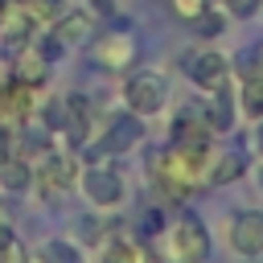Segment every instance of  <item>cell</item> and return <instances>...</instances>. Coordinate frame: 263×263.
Returning <instances> with one entry per match:
<instances>
[{"label":"cell","mask_w":263,"mask_h":263,"mask_svg":"<svg viewBox=\"0 0 263 263\" xmlns=\"http://www.w3.org/2000/svg\"><path fill=\"white\" fill-rule=\"evenodd\" d=\"M193 25H197V33H201V37H218V33L226 29V16H218V12L201 8V12L193 16Z\"/></svg>","instance_id":"obj_18"},{"label":"cell","mask_w":263,"mask_h":263,"mask_svg":"<svg viewBox=\"0 0 263 263\" xmlns=\"http://www.w3.org/2000/svg\"><path fill=\"white\" fill-rule=\"evenodd\" d=\"M201 8H210V4H205V0H173V12H177V16H185V21H193Z\"/></svg>","instance_id":"obj_20"},{"label":"cell","mask_w":263,"mask_h":263,"mask_svg":"<svg viewBox=\"0 0 263 263\" xmlns=\"http://www.w3.org/2000/svg\"><path fill=\"white\" fill-rule=\"evenodd\" d=\"M210 136H214L210 119L201 111H193V107H185L173 119V144H210Z\"/></svg>","instance_id":"obj_10"},{"label":"cell","mask_w":263,"mask_h":263,"mask_svg":"<svg viewBox=\"0 0 263 263\" xmlns=\"http://www.w3.org/2000/svg\"><path fill=\"white\" fill-rule=\"evenodd\" d=\"M234 107H238V99H230V90L226 86H218L214 90V103H210V127L214 132H230V123H234Z\"/></svg>","instance_id":"obj_13"},{"label":"cell","mask_w":263,"mask_h":263,"mask_svg":"<svg viewBox=\"0 0 263 263\" xmlns=\"http://www.w3.org/2000/svg\"><path fill=\"white\" fill-rule=\"evenodd\" d=\"M123 99L132 115H160L168 103V78L160 70H140L123 82Z\"/></svg>","instance_id":"obj_3"},{"label":"cell","mask_w":263,"mask_h":263,"mask_svg":"<svg viewBox=\"0 0 263 263\" xmlns=\"http://www.w3.org/2000/svg\"><path fill=\"white\" fill-rule=\"evenodd\" d=\"M0 181H4L8 189H29V185H33V164H29V160L16 152V156H12V160L0 168Z\"/></svg>","instance_id":"obj_17"},{"label":"cell","mask_w":263,"mask_h":263,"mask_svg":"<svg viewBox=\"0 0 263 263\" xmlns=\"http://www.w3.org/2000/svg\"><path fill=\"white\" fill-rule=\"evenodd\" d=\"M107 4H111V0H107Z\"/></svg>","instance_id":"obj_27"},{"label":"cell","mask_w":263,"mask_h":263,"mask_svg":"<svg viewBox=\"0 0 263 263\" xmlns=\"http://www.w3.org/2000/svg\"><path fill=\"white\" fill-rule=\"evenodd\" d=\"M255 177H259V189H263V164H259V173H255Z\"/></svg>","instance_id":"obj_24"},{"label":"cell","mask_w":263,"mask_h":263,"mask_svg":"<svg viewBox=\"0 0 263 263\" xmlns=\"http://www.w3.org/2000/svg\"><path fill=\"white\" fill-rule=\"evenodd\" d=\"M37 263H82V251L66 238H49V242H41Z\"/></svg>","instance_id":"obj_16"},{"label":"cell","mask_w":263,"mask_h":263,"mask_svg":"<svg viewBox=\"0 0 263 263\" xmlns=\"http://www.w3.org/2000/svg\"><path fill=\"white\" fill-rule=\"evenodd\" d=\"M152 177L164 193L189 197L210 177V144H168L152 156Z\"/></svg>","instance_id":"obj_1"},{"label":"cell","mask_w":263,"mask_h":263,"mask_svg":"<svg viewBox=\"0 0 263 263\" xmlns=\"http://www.w3.org/2000/svg\"><path fill=\"white\" fill-rule=\"evenodd\" d=\"M185 74H189V82H193L197 90L214 95L218 86H226V78H230V62H226L222 53H214V49H201V53L189 58Z\"/></svg>","instance_id":"obj_7"},{"label":"cell","mask_w":263,"mask_h":263,"mask_svg":"<svg viewBox=\"0 0 263 263\" xmlns=\"http://www.w3.org/2000/svg\"><path fill=\"white\" fill-rule=\"evenodd\" d=\"M21 263H29V259H21Z\"/></svg>","instance_id":"obj_26"},{"label":"cell","mask_w":263,"mask_h":263,"mask_svg":"<svg viewBox=\"0 0 263 263\" xmlns=\"http://www.w3.org/2000/svg\"><path fill=\"white\" fill-rule=\"evenodd\" d=\"M247 173V160L238 156V152H226V156H218V160H210V185H230V181H238Z\"/></svg>","instance_id":"obj_14"},{"label":"cell","mask_w":263,"mask_h":263,"mask_svg":"<svg viewBox=\"0 0 263 263\" xmlns=\"http://www.w3.org/2000/svg\"><path fill=\"white\" fill-rule=\"evenodd\" d=\"M144 234H160V210L144 214Z\"/></svg>","instance_id":"obj_22"},{"label":"cell","mask_w":263,"mask_h":263,"mask_svg":"<svg viewBox=\"0 0 263 263\" xmlns=\"http://www.w3.org/2000/svg\"><path fill=\"white\" fill-rule=\"evenodd\" d=\"M103 263H148V255H144V247L132 242V238H107Z\"/></svg>","instance_id":"obj_15"},{"label":"cell","mask_w":263,"mask_h":263,"mask_svg":"<svg viewBox=\"0 0 263 263\" xmlns=\"http://www.w3.org/2000/svg\"><path fill=\"white\" fill-rule=\"evenodd\" d=\"M95 62L107 66V70H123L136 62V41L127 33H107L99 45H95Z\"/></svg>","instance_id":"obj_9"},{"label":"cell","mask_w":263,"mask_h":263,"mask_svg":"<svg viewBox=\"0 0 263 263\" xmlns=\"http://www.w3.org/2000/svg\"><path fill=\"white\" fill-rule=\"evenodd\" d=\"M0 222H4V201H0Z\"/></svg>","instance_id":"obj_25"},{"label":"cell","mask_w":263,"mask_h":263,"mask_svg":"<svg viewBox=\"0 0 263 263\" xmlns=\"http://www.w3.org/2000/svg\"><path fill=\"white\" fill-rule=\"evenodd\" d=\"M49 33H53L62 45H74V41H82V37L90 33V16H86V12H66V16L53 21Z\"/></svg>","instance_id":"obj_12"},{"label":"cell","mask_w":263,"mask_h":263,"mask_svg":"<svg viewBox=\"0 0 263 263\" xmlns=\"http://www.w3.org/2000/svg\"><path fill=\"white\" fill-rule=\"evenodd\" d=\"M226 238L238 259H259L263 255V210H238L226 226Z\"/></svg>","instance_id":"obj_6"},{"label":"cell","mask_w":263,"mask_h":263,"mask_svg":"<svg viewBox=\"0 0 263 263\" xmlns=\"http://www.w3.org/2000/svg\"><path fill=\"white\" fill-rule=\"evenodd\" d=\"M74 181H78V164H74V156L45 152V156L33 164V185H37V193H41L45 201H49V197H62Z\"/></svg>","instance_id":"obj_5"},{"label":"cell","mask_w":263,"mask_h":263,"mask_svg":"<svg viewBox=\"0 0 263 263\" xmlns=\"http://www.w3.org/2000/svg\"><path fill=\"white\" fill-rule=\"evenodd\" d=\"M160 234H164V251L173 263H205L210 259V234H205L197 214L181 210Z\"/></svg>","instance_id":"obj_2"},{"label":"cell","mask_w":263,"mask_h":263,"mask_svg":"<svg viewBox=\"0 0 263 263\" xmlns=\"http://www.w3.org/2000/svg\"><path fill=\"white\" fill-rule=\"evenodd\" d=\"M132 144H140V115H115L111 127H107V136H103L99 144H90L86 156H90V160H103V156H111V152H127Z\"/></svg>","instance_id":"obj_8"},{"label":"cell","mask_w":263,"mask_h":263,"mask_svg":"<svg viewBox=\"0 0 263 263\" xmlns=\"http://www.w3.org/2000/svg\"><path fill=\"white\" fill-rule=\"evenodd\" d=\"M238 111L247 119H259L263 115V66L247 70L242 74V86H238Z\"/></svg>","instance_id":"obj_11"},{"label":"cell","mask_w":263,"mask_h":263,"mask_svg":"<svg viewBox=\"0 0 263 263\" xmlns=\"http://www.w3.org/2000/svg\"><path fill=\"white\" fill-rule=\"evenodd\" d=\"M78 185H82V193H86V201H90L95 210H115V205L127 201V181H123L115 168H107V164L82 168V173H78Z\"/></svg>","instance_id":"obj_4"},{"label":"cell","mask_w":263,"mask_h":263,"mask_svg":"<svg viewBox=\"0 0 263 263\" xmlns=\"http://www.w3.org/2000/svg\"><path fill=\"white\" fill-rule=\"evenodd\" d=\"M12 156H16V136H12L8 127H0V168H4Z\"/></svg>","instance_id":"obj_21"},{"label":"cell","mask_w":263,"mask_h":263,"mask_svg":"<svg viewBox=\"0 0 263 263\" xmlns=\"http://www.w3.org/2000/svg\"><path fill=\"white\" fill-rule=\"evenodd\" d=\"M255 148L263 152V123H259V136H255Z\"/></svg>","instance_id":"obj_23"},{"label":"cell","mask_w":263,"mask_h":263,"mask_svg":"<svg viewBox=\"0 0 263 263\" xmlns=\"http://www.w3.org/2000/svg\"><path fill=\"white\" fill-rule=\"evenodd\" d=\"M263 8V0H226V12L230 16H255Z\"/></svg>","instance_id":"obj_19"}]
</instances>
